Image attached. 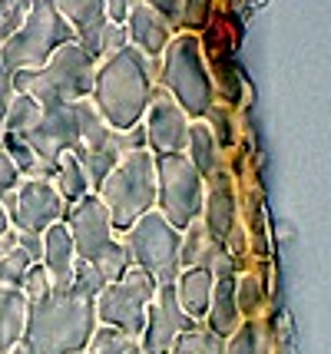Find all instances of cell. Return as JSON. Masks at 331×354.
Segmentation results:
<instances>
[{
    "mask_svg": "<svg viewBox=\"0 0 331 354\" xmlns=\"http://www.w3.org/2000/svg\"><path fill=\"white\" fill-rule=\"evenodd\" d=\"M149 93H153L149 60L136 46H123L120 53L100 60L90 100L110 129L126 133L142 123V116L149 109Z\"/></svg>",
    "mask_w": 331,
    "mask_h": 354,
    "instance_id": "1",
    "label": "cell"
},
{
    "mask_svg": "<svg viewBox=\"0 0 331 354\" xmlns=\"http://www.w3.org/2000/svg\"><path fill=\"white\" fill-rule=\"evenodd\" d=\"M96 328V308L79 295H50L30 305L23 344L33 354H79Z\"/></svg>",
    "mask_w": 331,
    "mask_h": 354,
    "instance_id": "2",
    "label": "cell"
},
{
    "mask_svg": "<svg viewBox=\"0 0 331 354\" xmlns=\"http://www.w3.org/2000/svg\"><path fill=\"white\" fill-rule=\"evenodd\" d=\"M96 66H100V63L73 40V44L60 46L47 60V66L10 73V80H14V93L33 96L44 109L73 106L79 100H90L93 80H96Z\"/></svg>",
    "mask_w": 331,
    "mask_h": 354,
    "instance_id": "3",
    "label": "cell"
},
{
    "mask_svg": "<svg viewBox=\"0 0 331 354\" xmlns=\"http://www.w3.org/2000/svg\"><path fill=\"white\" fill-rule=\"evenodd\" d=\"M100 202L106 205L113 232L133 229L146 212L156 209V156L149 149L123 153L106 183L96 189Z\"/></svg>",
    "mask_w": 331,
    "mask_h": 354,
    "instance_id": "4",
    "label": "cell"
},
{
    "mask_svg": "<svg viewBox=\"0 0 331 354\" xmlns=\"http://www.w3.org/2000/svg\"><path fill=\"white\" fill-rule=\"evenodd\" d=\"M73 40H77V33L60 14L57 0H30V10L23 17L20 30L0 46V63L10 73L40 70V66H47V60L60 46L73 44Z\"/></svg>",
    "mask_w": 331,
    "mask_h": 354,
    "instance_id": "5",
    "label": "cell"
},
{
    "mask_svg": "<svg viewBox=\"0 0 331 354\" xmlns=\"http://www.w3.org/2000/svg\"><path fill=\"white\" fill-rule=\"evenodd\" d=\"M64 222H66V229H70V235H73L79 262L96 265L106 281L123 278V272L129 268V255H126V248H123V242L116 239L110 212H106V205L100 202L96 192L83 196L77 205H70Z\"/></svg>",
    "mask_w": 331,
    "mask_h": 354,
    "instance_id": "6",
    "label": "cell"
},
{
    "mask_svg": "<svg viewBox=\"0 0 331 354\" xmlns=\"http://www.w3.org/2000/svg\"><path fill=\"white\" fill-rule=\"evenodd\" d=\"M159 83L169 90L179 109L196 120H205V113L216 103V86L205 77V63H202V40L196 33H179L173 37V44L166 46L162 53V73Z\"/></svg>",
    "mask_w": 331,
    "mask_h": 354,
    "instance_id": "7",
    "label": "cell"
},
{
    "mask_svg": "<svg viewBox=\"0 0 331 354\" xmlns=\"http://www.w3.org/2000/svg\"><path fill=\"white\" fill-rule=\"evenodd\" d=\"M120 242L126 248L129 265L142 268L146 275H153L156 285H176L179 278V245H182V232L169 225V218L159 209L146 216L120 235Z\"/></svg>",
    "mask_w": 331,
    "mask_h": 354,
    "instance_id": "8",
    "label": "cell"
},
{
    "mask_svg": "<svg viewBox=\"0 0 331 354\" xmlns=\"http://www.w3.org/2000/svg\"><path fill=\"white\" fill-rule=\"evenodd\" d=\"M202 202L205 179L189 162V156H156V209L169 218V225L186 232L202 218Z\"/></svg>",
    "mask_w": 331,
    "mask_h": 354,
    "instance_id": "9",
    "label": "cell"
},
{
    "mask_svg": "<svg viewBox=\"0 0 331 354\" xmlns=\"http://www.w3.org/2000/svg\"><path fill=\"white\" fill-rule=\"evenodd\" d=\"M156 281L153 275H146L142 268L129 265L123 278L110 281L103 292L93 298L96 308V324H110V328H120L126 338L140 341L142 328H146V311L156 298Z\"/></svg>",
    "mask_w": 331,
    "mask_h": 354,
    "instance_id": "10",
    "label": "cell"
},
{
    "mask_svg": "<svg viewBox=\"0 0 331 354\" xmlns=\"http://www.w3.org/2000/svg\"><path fill=\"white\" fill-rule=\"evenodd\" d=\"M189 116L179 109L169 90L162 83H153V93H149V109L142 116V126H146V142H149V153L153 156H176L186 153L189 146Z\"/></svg>",
    "mask_w": 331,
    "mask_h": 354,
    "instance_id": "11",
    "label": "cell"
},
{
    "mask_svg": "<svg viewBox=\"0 0 331 354\" xmlns=\"http://www.w3.org/2000/svg\"><path fill=\"white\" fill-rule=\"evenodd\" d=\"M64 196L57 192V185L50 179H20L17 185V212L10 218V225L20 232H37L44 235L50 225L66 218Z\"/></svg>",
    "mask_w": 331,
    "mask_h": 354,
    "instance_id": "12",
    "label": "cell"
},
{
    "mask_svg": "<svg viewBox=\"0 0 331 354\" xmlns=\"http://www.w3.org/2000/svg\"><path fill=\"white\" fill-rule=\"evenodd\" d=\"M199 322H192L186 311L179 308V298H176V285H159L156 298L146 311V328L140 335V351L142 354H169L173 341L196 328Z\"/></svg>",
    "mask_w": 331,
    "mask_h": 354,
    "instance_id": "13",
    "label": "cell"
},
{
    "mask_svg": "<svg viewBox=\"0 0 331 354\" xmlns=\"http://www.w3.org/2000/svg\"><path fill=\"white\" fill-rule=\"evenodd\" d=\"M23 142H27L33 153L40 156V162H47V166H53V169H57L60 156L73 153V149L79 146L73 106H50V109H44L40 123H37L30 133L23 136Z\"/></svg>",
    "mask_w": 331,
    "mask_h": 354,
    "instance_id": "14",
    "label": "cell"
},
{
    "mask_svg": "<svg viewBox=\"0 0 331 354\" xmlns=\"http://www.w3.org/2000/svg\"><path fill=\"white\" fill-rule=\"evenodd\" d=\"M202 225L212 242L225 245L229 232L238 225V205L236 189L229 172H216L212 179H205V202H202Z\"/></svg>",
    "mask_w": 331,
    "mask_h": 354,
    "instance_id": "15",
    "label": "cell"
},
{
    "mask_svg": "<svg viewBox=\"0 0 331 354\" xmlns=\"http://www.w3.org/2000/svg\"><path fill=\"white\" fill-rule=\"evenodd\" d=\"M126 37H129V46H136L146 60H159L166 53V46L173 44V27L162 20V17L146 3V0H133L129 7V17H126Z\"/></svg>",
    "mask_w": 331,
    "mask_h": 354,
    "instance_id": "16",
    "label": "cell"
},
{
    "mask_svg": "<svg viewBox=\"0 0 331 354\" xmlns=\"http://www.w3.org/2000/svg\"><path fill=\"white\" fill-rule=\"evenodd\" d=\"M40 265L47 268L53 295H70L73 268H77V245H73V235L66 229V222H57L44 232V262Z\"/></svg>",
    "mask_w": 331,
    "mask_h": 354,
    "instance_id": "17",
    "label": "cell"
},
{
    "mask_svg": "<svg viewBox=\"0 0 331 354\" xmlns=\"http://www.w3.org/2000/svg\"><path fill=\"white\" fill-rule=\"evenodd\" d=\"M57 7L77 33V44L100 63V33H103V24H106L103 0H57Z\"/></svg>",
    "mask_w": 331,
    "mask_h": 354,
    "instance_id": "18",
    "label": "cell"
},
{
    "mask_svg": "<svg viewBox=\"0 0 331 354\" xmlns=\"http://www.w3.org/2000/svg\"><path fill=\"white\" fill-rule=\"evenodd\" d=\"M242 324L238 315V301H236V275L232 278H216L212 285V301H209V315H205V328L219 338H232Z\"/></svg>",
    "mask_w": 331,
    "mask_h": 354,
    "instance_id": "19",
    "label": "cell"
},
{
    "mask_svg": "<svg viewBox=\"0 0 331 354\" xmlns=\"http://www.w3.org/2000/svg\"><path fill=\"white\" fill-rule=\"evenodd\" d=\"M212 285L216 278L209 268H182L176 278V298L179 308L189 315L192 322H202L209 315V301H212Z\"/></svg>",
    "mask_w": 331,
    "mask_h": 354,
    "instance_id": "20",
    "label": "cell"
},
{
    "mask_svg": "<svg viewBox=\"0 0 331 354\" xmlns=\"http://www.w3.org/2000/svg\"><path fill=\"white\" fill-rule=\"evenodd\" d=\"M27 298L20 288H0V354L14 351L27 331Z\"/></svg>",
    "mask_w": 331,
    "mask_h": 354,
    "instance_id": "21",
    "label": "cell"
},
{
    "mask_svg": "<svg viewBox=\"0 0 331 354\" xmlns=\"http://www.w3.org/2000/svg\"><path fill=\"white\" fill-rule=\"evenodd\" d=\"M186 153H189V162L199 169L202 179H212L216 172H225L222 146L216 142V136H212V129H209L205 120L189 123V146H186Z\"/></svg>",
    "mask_w": 331,
    "mask_h": 354,
    "instance_id": "22",
    "label": "cell"
},
{
    "mask_svg": "<svg viewBox=\"0 0 331 354\" xmlns=\"http://www.w3.org/2000/svg\"><path fill=\"white\" fill-rule=\"evenodd\" d=\"M73 120H77V136L83 149H103L113 142V129L106 120L100 116V109L93 106V100H79L73 103Z\"/></svg>",
    "mask_w": 331,
    "mask_h": 354,
    "instance_id": "23",
    "label": "cell"
},
{
    "mask_svg": "<svg viewBox=\"0 0 331 354\" xmlns=\"http://www.w3.org/2000/svg\"><path fill=\"white\" fill-rule=\"evenodd\" d=\"M219 248L222 245L209 239L202 218H199V222H192L189 229L182 232V245H179V268H209L212 255H216Z\"/></svg>",
    "mask_w": 331,
    "mask_h": 354,
    "instance_id": "24",
    "label": "cell"
},
{
    "mask_svg": "<svg viewBox=\"0 0 331 354\" xmlns=\"http://www.w3.org/2000/svg\"><path fill=\"white\" fill-rule=\"evenodd\" d=\"M57 192L64 196L66 205H77L83 196H90V183H86V172H83V162H79L73 153H64L60 162H57Z\"/></svg>",
    "mask_w": 331,
    "mask_h": 354,
    "instance_id": "25",
    "label": "cell"
},
{
    "mask_svg": "<svg viewBox=\"0 0 331 354\" xmlns=\"http://www.w3.org/2000/svg\"><path fill=\"white\" fill-rule=\"evenodd\" d=\"M40 116H44V106L27 96V93H14V100H10V106H7V116H3V136H27L33 126L40 123Z\"/></svg>",
    "mask_w": 331,
    "mask_h": 354,
    "instance_id": "26",
    "label": "cell"
},
{
    "mask_svg": "<svg viewBox=\"0 0 331 354\" xmlns=\"http://www.w3.org/2000/svg\"><path fill=\"white\" fill-rule=\"evenodd\" d=\"M169 354H225V338L212 335L209 328H189L173 341Z\"/></svg>",
    "mask_w": 331,
    "mask_h": 354,
    "instance_id": "27",
    "label": "cell"
},
{
    "mask_svg": "<svg viewBox=\"0 0 331 354\" xmlns=\"http://www.w3.org/2000/svg\"><path fill=\"white\" fill-rule=\"evenodd\" d=\"M225 354H268V338L258 322H242L238 331L225 341Z\"/></svg>",
    "mask_w": 331,
    "mask_h": 354,
    "instance_id": "28",
    "label": "cell"
},
{
    "mask_svg": "<svg viewBox=\"0 0 331 354\" xmlns=\"http://www.w3.org/2000/svg\"><path fill=\"white\" fill-rule=\"evenodd\" d=\"M136 341L126 338L120 328H110V324H96L90 341H86V354H126Z\"/></svg>",
    "mask_w": 331,
    "mask_h": 354,
    "instance_id": "29",
    "label": "cell"
},
{
    "mask_svg": "<svg viewBox=\"0 0 331 354\" xmlns=\"http://www.w3.org/2000/svg\"><path fill=\"white\" fill-rule=\"evenodd\" d=\"M110 281L103 278V272L90 262H79L77 259V268H73V285H70V295H79V298H90L93 301L96 295L103 292Z\"/></svg>",
    "mask_w": 331,
    "mask_h": 354,
    "instance_id": "30",
    "label": "cell"
},
{
    "mask_svg": "<svg viewBox=\"0 0 331 354\" xmlns=\"http://www.w3.org/2000/svg\"><path fill=\"white\" fill-rule=\"evenodd\" d=\"M236 301H238V315L252 318L258 305H262V278L252 275V272L236 278Z\"/></svg>",
    "mask_w": 331,
    "mask_h": 354,
    "instance_id": "31",
    "label": "cell"
},
{
    "mask_svg": "<svg viewBox=\"0 0 331 354\" xmlns=\"http://www.w3.org/2000/svg\"><path fill=\"white\" fill-rule=\"evenodd\" d=\"M27 268H30V259L20 248L10 255H0V288H20L27 278Z\"/></svg>",
    "mask_w": 331,
    "mask_h": 354,
    "instance_id": "32",
    "label": "cell"
},
{
    "mask_svg": "<svg viewBox=\"0 0 331 354\" xmlns=\"http://www.w3.org/2000/svg\"><path fill=\"white\" fill-rule=\"evenodd\" d=\"M20 292L27 298V305H37V301H44L53 295V285H50V275L44 265H30L27 268V278H23V285H20Z\"/></svg>",
    "mask_w": 331,
    "mask_h": 354,
    "instance_id": "33",
    "label": "cell"
},
{
    "mask_svg": "<svg viewBox=\"0 0 331 354\" xmlns=\"http://www.w3.org/2000/svg\"><path fill=\"white\" fill-rule=\"evenodd\" d=\"M209 17H212V0H186V3H182V20H179V27L186 33H196L209 24Z\"/></svg>",
    "mask_w": 331,
    "mask_h": 354,
    "instance_id": "34",
    "label": "cell"
},
{
    "mask_svg": "<svg viewBox=\"0 0 331 354\" xmlns=\"http://www.w3.org/2000/svg\"><path fill=\"white\" fill-rule=\"evenodd\" d=\"M205 120H209V129H212V136L219 142L222 149H229L232 146V116H229V109L219 106V103H212V109L205 113Z\"/></svg>",
    "mask_w": 331,
    "mask_h": 354,
    "instance_id": "35",
    "label": "cell"
},
{
    "mask_svg": "<svg viewBox=\"0 0 331 354\" xmlns=\"http://www.w3.org/2000/svg\"><path fill=\"white\" fill-rule=\"evenodd\" d=\"M27 10H30V0H0V24H3L7 40L20 30V24H23Z\"/></svg>",
    "mask_w": 331,
    "mask_h": 354,
    "instance_id": "36",
    "label": "cell"
},
{
    "mask_svg": "<svg viewBox=\"0 0 331 354\" xmlns=\"http://www.w3.org/2000/svg\"><path fill=\"white\" fill-rule=\"evenodd\" d=\"M123 46H129V37H126V27L123 24H103V33H100V60H106L113 53H120Z\"/></svg>",
    "mask_w": 331,
    "mask_h": 354,
    "instance_id": "37",
    "label": "cell"
},
{
    "mask_svg": "<svg viewBox=\"0 0 331 354\" xmlns=\"http://www.w3.org/2000/svg\"><path fill=\"white\" fill-rule=\"evenodd\" d=\"M17 248H20V252L30 259V265H40V262H44V235H37V232H20Z\"/></svg>",
    "mask_w": 331,
    "mask_h": 354,
    "instance_id": "38",
    "label": "cell"
},
{
    "mask_svg": "<svg viewBox=\"0 0 331 354\" xmlns=\"http://www.w3.org/2000/svg\"><path fill=\"white\" fill-rule=\"evenodd\" d=\"M146 3H149L173 30L179 27V20H182V3H186V0H146Z\"/></svg>",
    "mask_w": 331,
    "mask_h": 354,
    "instance_id": "39",
    "label": "cell"
},
{
    "mask_svg": "<svg viewBox=\"0 0 331 354\" xmlns=\"http://www.w3.org/2000/svg\"><path fill=\"white\" fill-rule=\"evenodd\" d=\"M10 100H14V80H10V70L0 63V136H3V116H7Z\"/></svg>",
    "mask_w": 331,
    "mask_h": 354,
    "instance_id": "40",
    "label": "cell"
},
{
    "mask_svg": "<svg viewBox=\"0 0 331 354\" xmlns=\"http://www.w3.org/2000/svg\"><path fill=\"white\" fill-rule=\"evenodd\" d=\"M20 172H17V166L10 162V156L0 149V192H7V189H17L20 185Z\"/></svg>",
    "mask_w": 331,
    "mask_h": 354,
    "instance_id": "41",
    "label": "cell"
},
{
    "mask_svg": "<svg viewBox=\"0 0 331 354\" xmlns=\"http://www.w3.org/2000/svg\"><path fill=\"white\" fill-rule=\"evenodd\" d=\"M129 7H133V0H103V10H106L110 24H126Z\"/></svg>",
    "mask_w": 331,
    "mask_h": 354,
    "instance_id": "42",
    "label": "cell"
},
{
    "mask_svg": "<svg viewBox=\"0 0 331 354\" xmlns=\"http://www.w3.org/2000/svg\"><path fill=\"white\" fill-rule=\"evenodd\" d=\"M17 239H20V229H10L0 235V255H10V252H17Z\"/></svg>",
    "mask_w": 331,
    "mask_h": 354,
    "instance_id": "43",
    "label": "cell"
},
{
    "mask_svg": "<svg viewBox=\"0 0 331 354\" xmlns=\"http://www.w3.org/2000/svg\"><path fill=\"white\" fill-rule=\"evenodd\" d=\"M0 209L7 212V218H14V212H17V189H7V192H0Z\"/></svg>",
    "mask_w": 331,
    "mask_h": 354,
    "instance_id": "44",
    "label": "cell"
},
{
    "mask_svg": "<svg viewBox=\"0 0 331 354\" xmlns=\"http://www.w3.org/2000/svg\"><path fill=\"white\" fill-rule=\"evenodd\" d=\"M10 229V218H7V212H3V209H0V235H3V232Z\"/></svg>",
    "mask_w": 331,
    "mask_h": 354,
    "instance_id": "45",
    "label": "cell"
},
{
    "mask_svg": "<svg viewBox=\"0 0 331 354\" xmlns=\"http://www.w3.org/2000/svg\"><path fill=\"white\" fill-rule=\"evenodd\" d=\"M7 354H33V351H30V348H27V344H23V341H20V344H17L14 351H7Z\"/></svg>",
    "mask_w": 331,
    "mask_h": 354,
    "instance_id": "46",
    "label": "cell"
},
{
    "mask_svg": "<svg viewBox=\"0 0 331 354\" xmlns=\"http://www.w3.org/2000/svg\"><path fill=\"white\" fill-rule=\"evenodd\" d=\"M126 354H142V351H140V341H136V344H133V348H129Z\"/></svg>",
    "mask_w": 331,
    "mask_h": 354,
    "instance_id": "47",
    "label": "cell"
},
{
    "mask_svg": "<svg viewBox=\"0 0 331 354\" xmlns=\"http://www.w3.org/2000/svg\"><path fill=\"white\" fill-rule=\"evenodd\" d=\"M7 44V33H3V24H0V46Z\"/></svg>",
    "mask_w": 331,
    "mask_h": 354,
    "instance_id": "48",
    "label": "cell"
},
{
    "mask_svg": "<svg viewBox=\"0 0 331 354\" xmlns=\"http://www.w3.org/2000/svg\"><path fill=\"white\" fill-rule=\"evenodd\" d=\"M79 354H86V351H79Z\"/></svg>",
    "mask_w": 331,
    "mask_h": 354,
    "instance_id": "49",
    "label": "cell"
}]
</instances>
